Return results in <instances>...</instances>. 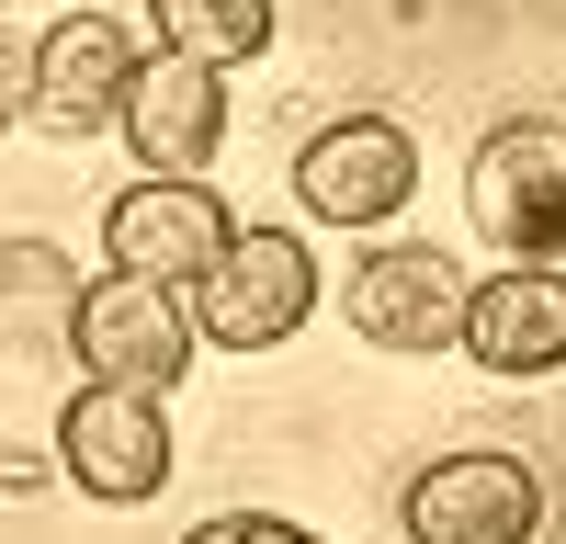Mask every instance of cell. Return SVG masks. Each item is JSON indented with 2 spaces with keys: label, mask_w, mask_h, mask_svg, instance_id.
<instances>
[{
  "label": "cell",
  "mask_w": 566,
  "mask_h": 544,
  "mask_svg": "<svg viewBox=\"0 0 566 544\" xmlns=\"http://www.w3.org/2000/svg\"><path fill=\"white\" fill-rule=\"evenodd\" d=\"M464 216L510 261H566V125L522 114L464 159Z\"/></svg>",
  "instance_id": "6da1fadb"
},
{
  "label": "cell",
  "mask_w": 566,
  "mask_h": 544,
  "mask_svg": "<svg viewBox=\"0 0 566 544\" xmlns=\"http://www.w3.org/2000/svg\"><path fill=\"white\" fill-rule=\"evenodd\" d=\"M306 306H317L306 239H295V227H239V239L216 250V272L193 284V329L216 352H272V341L306 329Z\"/></svg>",
  "instance_id": "7a4b0ae2"
},
{
  "label": "cell",
  "mask_w": 566,
  "mask_h": 544,
  "mask_svg": "<svg viewBox=\"0 0 566 544\" xmlns=\"http://www.w3.org/2000/svg\"><path fill=\"white\" fill-rule=\"evenodd\" d=\"M193 306H181V284H148V272H103V284L80 295V375L91 386H148L170 397L181 375H193Z\"/></svg>",
  "instance_id": "3957f363"
},
{
  "label": "cell",
  "mask_w": 566,
  "mask_h": 544,
  "mask_svg": "<svg viewBox=\"0 0 566 544\" xmlns=\"http://www.w3.org/2000/svg\"><path fill=\"white\" fill-rule=\"evenodd\" d=\"M57 477L103 511H136V499L170 488V408L148 386H80L57 420Z\"/></svg>",
  "instance_id": "277c9868"
},
{
  "label": "cell",
  "mask_w": 566,
  "mask_h": 544,
  "mask_svg": "<svg viewBox=\"0 0 566 544\" xmlns=\"http://www.w3.org/2000/svg\"><path fill=\"white\" fill-rule=\"evenodd\" d=\"M544 477L522 453H442L408 477V544H533Z\"/></svg>",
  "instance_id": "5b68a950"
},
{
  "label": "cell",
  "mask_w": 566,
  "mask_h": 544,
  "mask_svg": "<svg viewBox=\"0 0 566 544\" xmlns=\"http://www.w3.org/2000/svg\"><path fill=\"white\" fill-rule=\"evenodd\" d=\"M295 193H306L317 227H386V216L419 193L408 125H397V114H340V125H317L306 159H295Z\"/></svg>",
  "instance_id": "8992f818"
},
{
  "label": "cell",
  "mask_w": 566,
  "mask_h": 544,
  "mask_svg": "<svg viewBox=\"0 0 566 544\" xmlns=\"http://www.w3.org/2000/svg\"><path fill=\"white\" fill-rule=\"evenodd\" d=\"M340 317H352V341H374V352H442V341H464V284H453L442 250L397 239V250L352 261Z\"/></svg>",
  "instance_id": "52a82bcc"
},
{
  "label": "cell",
  "mask_w": 566,
  "mask_h": 544,
  "mask_svg": "<svg viewBox=\"0 0 566 544\" xmlns=\"http://www.w3.org/2000/svg\"><path fill=\"white\" fill-rule=\"evenodd\" d=\"M227 239H239V227H227L216 181H159V170L136 181V193H114V216H103V261L148 272V284H205Z\"/></svg>",
  "instance_id": "ba28073f"
},
{
  "label": "cell",
  "mask_w": 566,
  "mask_h": 544,
  "mask_svg": "<svg viewBox=\"0 0 566 544\" xmlns=\"http://www.w3.org/2000/svg\"><path fill=\"white\" fill-rule=\"evenodd\" d=\"M125 91H136V45H125V23H103V12H57L34 34V125L45 136H103V125H125Z\"/></svg>",
  "instance_id": "9c48e42d"
},
{
  "label": "cell",
  "mask_w": 566,
  "mask_h": 544,
  "mask_svg": "<svg viewBox=\"0 0 566 544\" xmlns=\"http://www.w3.org/2000/svg\"><path fill=\"white\" fill-rule=\"evenodd\" d=\"M227 69H205V57H159L136 69V91H125V148L148 159L159 181H205V159L227 148V91H216Z\"/></svg>",
  "instance_id": "30bf717a"
},
{
  "label": "cell",
  "mask_w": 566,
  "mask_h": 544,
  "mask_svg": "<svg viewBox=\"0 0 566 544\" xmlns=\"http://www.w3.org/2000/svg\"><path fill=\"white\" fill-rule=\"evenodd\" d=\"M464 352L488 375H555L566 363V272L555 261H510L488 284H464Z\"/></svg>",
  "instance_id": "8fae6325"
},
{
  "label": "cell",
  "mask_w": 566,
  "mask_h": 544,
  "mask_svg": "<svg viewBox=\"0 0 566 544\" xmlns=\"http://www.w3.org/2000/svg\"><path fill=\"white\" fill-rule=\"evenodd\" d=\"M80 272L69 250H45V239H0V352L12 363H57L80 341Z\"/></svg>",
  "instance_id": "7c38bea8"
},
{
  "label": "cell",
  "mask_w": 566,
  "mask_h": 544,
  "mask_svg": "<svg viewBox=\"0 0 566 544\" xmlns=\"http://www.w3.org/2000/svg\"><path fill=\"white\" fill-rule=\"evenodd\" d=\"M170 57H205V69H250L272 45V0H148Z\"/></svg>",
  "instance_id": "4fadbf2b"
},
{
  "label": "cell",
  "mask_w": 566,
  "mask_h": 544,
  "mask_svg": "<svg viewBox=\"0 0 566 544\" xmlns=\"http://www.w3.org/2000/svg\"><path fill=\"white\" fill-rule=\"evenodd\" d=\"M181 544H317L306 522H272V511H216V522H193Z\"/></svg>",
  "instance_id": "5bb4252c"
},
{
  "label": "cell",
  "mask_w": 566,
  "mask_h": 544,
  "mask_svg": "<svg viewBox=\"0 0 566 544\" xmlns=\"http://www.w3.org/2000/svg\"><path fill=\"white\" fill-rule=\"evenodd\" d=\"M34 114V57H12V45H0V136H12Z\"/></svg>",
  "instance_id": "9a60e30c"
}]
</instances>
